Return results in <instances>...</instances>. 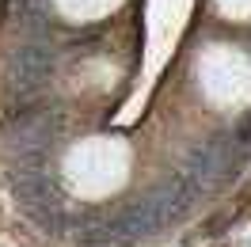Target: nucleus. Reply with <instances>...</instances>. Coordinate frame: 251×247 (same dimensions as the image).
Instances as JSON below:
<instances>
[{
	"label": "nucleus",
	"mask_w": 251,
	"mask_h": 247,
	"mask_svg": "<svg viewBox=\"0 0 251 247\" xmlns=\"http://www.w3.org/2000/svg\"><path fill=\"white\" fill-rule=\"evenodd\" d=\"M8 4H12V0H0V23H4V16H8Z\"/></svg>",
	"instance_id": "obj_1"
}]
</instances>
